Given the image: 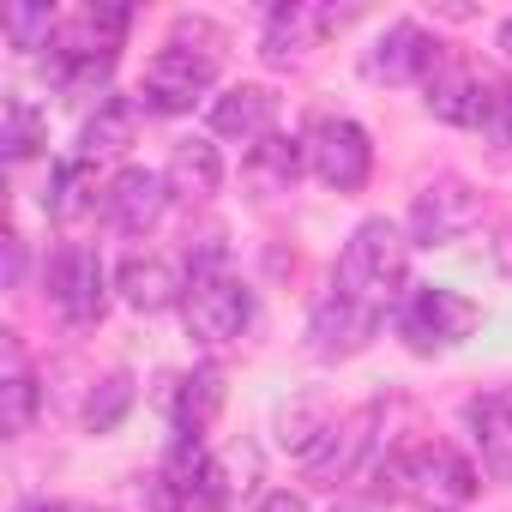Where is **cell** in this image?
<instances>
[{
    "label": "cell",
    "mask_w": 512,
    "mask_h": 512,
    "mask_svg": "<svg viewBox=\"0 0 512 512\" xmlns=\"http://www.w3.org/2000/svg\"><path fill=\"white\" fill-rule=\"evenodd\" d=\"M404 272H410V241H404V229L392 217L356 223V235L344 241V260H338V290L386 314V302L404 290Z\"/></svg>",
    "instance_id": "cell-1"
},
{
    "label": "cell",
    "mask_w": 512,
    "mask_h": 512,
    "mask_svg": "<svg viewBox=\"0 0 512 512\" xmlns=\"http://www.w3.org/2000/svg\"><path fill=\"white\" fill-rule=\"evenodd\" d=\"M217 85V49H193L187 37H169L139 79V109L151 115H181L193 109V97H205Z\"/></svg>",
    "instance_id": "cell-2"
},
{
    "label": "cell",
    "mask_w": 512,
    "mask_h": 512,
    "mask_svg": "<svg viewBox=\"0 0 512 512\" xmlns=\"http://www.w3.org/2000/svg\"><path fill=\"white\" fill-rule=\"evenodd\" d=\"M476 320H482V308H476L470 296L446 290V284H416V290L404 296V308H398V332H404V344H410L416 356H434V350L464 344V338L476 332Z\"/></svg>",
    "instance_id": "cell-3"
},
{
    "label": "cell",
    "mask_w": 512,
    "mask_h": 512,
    "mask_svg": "<svg viewBox=\"0 0 512 512\" xmlns=\"http://www.w3.org/2000/svg\"><path fill=\"white\" fill-rule=\"evenodd\" d=\"M386 476H392V488H404V494H416L422 506H434V512H452V506H464L470 494H476V470L452 452V446H404L392 464H386Z\"/></svg>",
    "instance_id": "cell-4"
},
{
    "label": "cell",
    "mask_w": 512,
    "mask_h": 512,
    "mask_svg": "<svg viewBox=\"0 0 512 512\" xmlns=\"http://www.w3.org/2000/svg\"><path fill=\"white\" fill-rule=\"evenodd\" d=\"M308 169L332 187V193H362L374 175V145L350 115H314L308 127Z\"/></svg>",
    "instance_id": "cell-5"
},
{
    "label": "cell",
    "mask_w": 512,
    "mask_h": 512,
    "mask_svg": "<svg viewBox=\"0 0 512 512\" xmlns=\"http://www.w3.org/2000/svg\"><path fill=\"white\" fill-rule=\"evenodd\" d=\"M482 217V199L464 175H434L422 181L416 205H410V241L416 247H452L458 235H470Z\"/></svg>",
    "instance_id": "cell-6"
},
{
    "label": "cell",
    "mask_w": 512,
    "mask_h": 512,
    "mask_svg": "<svg viewBox=\"0 0 512 512\" xmlns=\"http://www.w3.org/2000/svg\"><path fill=\"white\" fill-rule=\"evenodd\" d=\"M374 332H380V308H368L332 284L308 314V356L314 362H350L374 344Z\"/></svg>",
    "instance_id": "cell-7"
},
{
    "label": "cell",
    "mask_w": 512,
    "mask_h": 512,
    "mask_svg": "<svg viewBox=\"0 0 512 512\" xmlns=\"http://www.w3.org/2000/svg\"><path fill=\"white\" fill-rule=\"evenodd\" d=\"M181 320H187V338H199V344H229V338L247 332L253 296H247V284H235L229 272H223V278H199V284H187Z\"/></svg>",
    "instance_id": "cell-8"
},
{
    "label": "cell",
    "mask_w": 512,
    "mask_h": 512,
    "mask_svg": "<svg viewBox=\"0 0 512 512\" xmlns=\"http://www.w3.org/2000/svg\"><path fill=\"white\" fill-rule=\"evenodd\" d=\"M49 296H55V308H61L73 326H91V320H103L109 278H103L97 247H79V241H67V247L55 253V260H49Z\"/></svg>",
    "instance_id": "cell-9"
},
{
    "label": "cell",
    "mask_w": 512,
    "mask_h": 512,
    "mask_svg": "<svg viewBox=\"0 0 512 512\" xmlns=\"http://www.w3.org/2000/svg\"><path fill=\"white\" fill-rule=\"evenodd\" d=\"M440 55H446V49H440L416 19H398V25H386V31L374 37V49H362V73H368L374 85H416V79L434 73Z\"/></svg>",
    "instance_id": "cell-10"
},
{
    "label": "cell",
    "mask_w": 512,
    "mask_h": 512,
    "mask_svg": "<svg viewBox=\"0 0 512 512\" xmlns=\"http://www.w3.org/2000/svg\"><path fill=\"white\" fill-rule=\"evenodd\" d=\"M356 19V7H308V0H284V7H272V19H266V61L272 67H290V61H302L320 37H332V31H344Z\"/></svg>",
    "instance_id": "cell-11"
},
{
    "label": "cell",
    "mask_w": 512,
    "mask_h": 512,
    "mask_svg": "<svg viewBox=\"0 0 512 512\" xmlns=\"http://www.w3.org/2000/svg\"><path fill=\"white\" fill-rule=\"evenodd\" d=\"M374 422H380V404H362V410L338 416V422H332V434L302 458L308 482H314V488H338V482H350V476L362 470L368 446H374Z\"/></svg>",
    "instance_id": "cell-12"
},
{
    "label": "cell",
    "mask_w": 512,
    "mask_h": 512,
    "mask_svg": "<svg viewBox=\"0 0 512 512\" xmlns=\"http://www.w3.org/2000/svg\"><path fill=\"white\" fill-rule=\"evenodd\" d=\"M488 85H494V73H476L470 61L440 55L434 73L422 79L428 115H440V121H452V127H482V115H488Z\"/></svg>",
    "instance_id": "cell-13"
},
{
    "label": "cell",
    "mask_w": 512,
    "mask_h": 512,
    "mask_svg": "<svg viewBox=\"0 0 512 512\" xmlns=\"http://www.w3.org/2000/svg\"><path fill=\"white\" fill-rule=\"evenodd\" d=\"M163 205H169V181H163L157 169H121V175L103 187V223L121 229V235L157 229Z\"/></svg>",
    "instance_id": "cell-14"
},
{
    "label": "cell",
    "mask_w": 512,
    "mask_h": 512,
    "mask_svg": "<svg viewBox=\"0 0 512 512\" xmlns=\"http://www.w3.org/2000/svg\"><path fill=\"white\" fill-rule=\"evenodd\" d=\"M302 169H308V139L272 133V139H260V145H247L241 181L253 187V199H278V193H290V187L302 181Z\"/></svg>",
    "instance_id": "cell-15"
},
{
    "label": "cell",
    "mask_w": 512,
    "mask_h": 512,
    "mask_svg": "<svg viewBox=\"0 0 512 512\" xmlns=\"http://www.w3.org/2000/svg\"><path fill=\"white\" fill-rule=\"evenodd\" d=\"M163 410H169L175 434H205V428L217 422V410H223V368L205 362V368L169 380V386H163Z\"/></svg>",
    "instance_id": "cell-16"
},
{
    "label": "cell",
    "mask_w": 512,
    "mask_h": 512,
    "mask_svg": "<svg viewBox=\"0 0 512 512\" xmlns=\"http://www.w3.org/2000/svg\"><path fill=\"white\" fill-rule=\"evenodd\" d=\"M272 121H278V97L266 85H229L211 103V133H223V139L260 145V139H272Z\"/></svg>",
    "instance_id": "cell-17"
},
{
    "label": "cell",
    "mask_w": 512,
    "mask_h": 512,
    "mask_svg": "<svg viewBox=\"0 0 512 512\" xmlns=\"http://www.w3.org/2000/svg\"><path fill=\"white\" fill-rule=\"evenodd\" d=\"M115 284H121V302L139 308V314H163V308L187 302V284L175 278L169 260H157V253H133V260H121Z\"/></svg>",
    "instance_id": "cell-18"
},
{
    "label": "cell",
    "mask_w": 512,
    "mask_h": 512,
    "mask_svg": "<svg viewBox=\"0 0 512 512\" xmlns=\"http://www.w3.org/2000/svg\"><path fill=\"white\" fill-rule=\"evenodd\" d=\"M0 338H7V374H0V434L19 440V434H31L43 392H37V374H31V362H25L19 332H0Z\"/></svg>",
    "instance_id": "cell-19"
},
{
    "label": "cell",
    "mask_w": 512,
    "mask_h": 512,
    "mask_svg": "<svg viewBox=\"0 0 512 512\" xmlns=\"http://www.w3.org/2000/svg\"><path fill=\"white\" fill-rule=\"evenodd\" d=\"M470 434H476V452L488 464V476H512V392H488V398H470Z\"/></svg>",
    "instance_id": "cell-20"
},
{
    "label": "cell",
    "mask_w": 512,
    "mask_h": 512,
    "mask_svg": "<svg viewBox=\"0 0 512 512\" xmlns=\"http://www.w3.org/2000/svg\"><path fill=\"white\" fill-rule=\"evenodd\" d=\"M133 133H139V103H133V97H103L97 115H91L85 133H79V157H85V163L121 157V151L133 145Z\"/></svg>",
    "instance_id": "cell-21"
},
{
    "label": "cell",
    "mask_w": 512,
    "mask_h": 512,
    "mask_svg": "<svg viewBox=\"0 0 512 512\" xmlns=\"http://www.w3.org/2000/svg\"><path fill=\"white\" fill-rule=\"evenodd\" d=\"M163 181H169L175 199H211V193L223 187V157H217V145H211V139H181V145L169 151Z\"/></svg>",
    "instance_id": "cell-22"
},
{
    "label": "cell",
    "mask_w": 512,
    "mask_h": 512,
    "mask_svg": "<svg viewBox=\"0 0 512 512\" xmlns=\"http://www.w3.org/2000/svg\"><path fill=\"white\" fill-rule=\"evenodd\" d=\"M332 404L320 398V392H302V398H290L284 410H278V446L284 452H296V458H308L326 434H332Z\"/></svg>",
    "instance_id": "cell-23"
},
{
    "label": "cell",
    "mask_w": 512,
    "mask_h": 512,
    "mask_svg": "<svg viewBox=\"0 0 512 512\" xmlns=\"http://www.w3.org/2000/svg\"><path fill=\"white\" fill-rule=\"evenodd\" d=\"M133 398H139V392H133V374H121V368L103 374V380L91 386V398H85V428H91V434H115V428L127 422V410H133Z\"/></svg>",
    "instance_id": "cell-24"
},
{
    "label": "cell",
    "mask_w": 512,
    "mask_h": 512,
    "mask_svg": "<svg viewBox=\"0 0 512 512\" xmlns=\"http://www.w3.org/2000/svg\"><path fill=\"white\" fill-rule=\"evenodd\" d=\"M43 139H49L43 109L25 103V97H7V127H0V151H7V163H25L31 151H43Z\"/></svg>",
    "instance_id": "cell-25"
},
{
    "label": "cell",
    "mask_w": 512,
    "mask_h": 512,
    "mask_svg": "<svg viewBox=\"0 0 512 512\" xmlns=\"http://www.w3.org/2000/svg\"><path fill=\"white\" fill-rule=\"evenodd\" d=\"M91 163L85 157H67V163H55L49 169V187H43V205H49V217H79L91 199Z\"/></svg>",
    "instance_id": "cell-26"
},
{
    "label": "cell",
    "mask_w": 512,
    "mask_h": 512,
    "mask_svg": "<svg viewBox=\"0 0 512 512\" xmlns=\"http://www.w3.org/2000/svg\"><path fill=\"white\" fill-rule=\"evenodd\" d=\"M0 25H7V43L13 49H49L55 43V31H61V19H55V7H7V19H0Z\"/></svg>",
    "instance_id": "cell-27"
},
{
    "label": "cell",
    "mask_w": 512,
    "mask_h": 512,
    "mask_svg": "<svg viewBox=\"0 0 512 512\" xmlns=\"http://www.w3.org/2000/svg\"><path fill=\"white\" fill-rule=\"evenodd\" d=\"M482 139L500 151V157H512V79H494L488 85V115H482Z\"/></svg>",
    "instance_id": "cell-28"
},
{
    "label": "cell",
    "mask_w": 512,
    "mask_h": 512,
    "mask_svg": "<svg viewBox=\"0 0 512 512\" xmlns=\"http://www.w3.org/2000/svg\"><path fill=\"white\" fill-rule=\"evenodd\" d=\"M253 512H308V500L296 494V488H272L260 506H253Z\"/></svg>",
    "instance_id": "cell-29"
},
{
    "label": "cell",
    "mask_w": 512,
    "mask_h": 512,
    "mask_svg": "<svg viewBox=\"0 0 512 512\" xmlns=\"http://www.w3.org/2000/svg\"><path fill=\"white\" fill-rule=\"evenodd\" d=\"M19 278H25V241H19V235H7V284L19 290Z\"/></svg>",
    "instance_id": "cell-30"
},
{
    "label": "cell",
    "mask_w": 512,
    "mask_h": 512,
    "mask_svg": "<svg viewBox=\"0 0 512 512\" xmlns=\"http://www.w3.org/2000/svg\"><path fill=\"white\" fill-rule=\"evenodd\" d=\"M494 266H500V278L512 284V229H506V235L494 241Z\"/></svg>",
    "instance_id": "cell-31"
},
{
    "label": "cell",
    "mask_w": 512,
    "mask_h": 512,
    "mask_svg": "<svg viewBox=\"0 0 512 512\" xmlns=\"http://www.w3.org/2000/svg\"><path fill=\"white\" fill-rule=\"evenodd\" d=\"M19 512H67L61 500H31V506H19Z\"/></svg>",
    "instance_id": "cell-32"
},
{
    "label": "cell",
    "mask_w": 512,
    "mask_h": 512,
    "mask_svg": "<svg viewBox=\"0 0 512 512\" xmlns=\"http://www.w3.org/2000/svg\"><path fill=\"white\" fill-rule=\"evenodd\" d=\"M494 43H500V49H506V61H512V19L500 25V37H494Z\"/></svg>",
    "instance_id": "cell-33"
}]
</instances>
